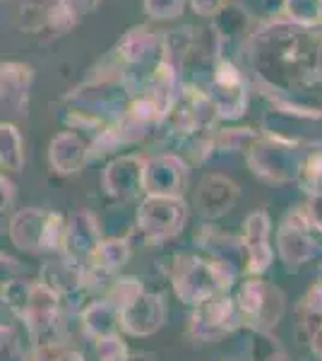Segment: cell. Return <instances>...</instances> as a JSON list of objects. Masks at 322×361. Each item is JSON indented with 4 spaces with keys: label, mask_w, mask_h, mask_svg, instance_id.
Segmentation results:
<instances>
[{
    "label": "cell",
    "mask_w": 322,
    "mask_h": 361,
    "mask_svg": "<svg viewBox=\"0 0 322 361\" xmlns=\"http://www.w3.org/2000/svg\"><path fill=\"white\" fill-rule=\"evenodd\" d=\"M8 234L17 248L29 250V253L61 250L63 234H66V219L56 209L25 207L13 214Z\"/></svg>",
    "instance_id": "1"
},
{
    "label": "cell",
    "mask_w": 322,
    "mask_h": 361,
    "mask_svg": "<svg viewBox=\"0 0 322 361\" xmlns=\"http://www.w3.org/2000/svg\"><path fill=\"white\" fill-rule=\"evenodd\" d=\"M101 243V226L92 212H75L66 222V234H63V260L70 265L85 270L89 265L97 246Z\"/></svg>",
    "instance_id": "2"
},
{
    "label": "cell",
    "mask_w": 322,
    "mask_h": 361,
    "mask_svg": "<svg viewBox=\"0 0 322 361\" xmlns=\"http://www.w3.org/2000/svg\"><path fill=\"white\" fill-rule=\"evenodd\" d=\"M183 205L171 200V197L151 195L140 207L137 224L149 238H166L180 229V219H183Z\"/></svg>",
    "instance_id": "3"
},
{
    "label": "cell",
    "mask_w": 322,
    "mask_h": 361,
    "mask_svg": "<svg viewBox=\"0 0 322 361\" xmlns=\"http://www.w3.org/2000/svg\"><path fill=\"white\" fill-rule=\"evenodd\" d=\"M29 87H32V70L22 63H5L0 68V116L27 114Z\"/></svg>",
    "instance_id": "4"
},
{
    "label": "cell",
    "mask_w": 322,
    "mask_h": 361,
    "mask_svg": "<svg viewBox=\"0 0 322 361\" xmlns=\"http://www.w3.org/2000/svg\"><path fill=\"white\" fill-rule=\"evenodd\" d=\"M87 159H89V145H87L78 133L66 130V133H58V135L51 140L49 161L56 173L68 176V173L80 171V169L87 164Z\"/></svg>",
    "instance_id": "5"
},
{
    "label": "cell",
    "mask_w": 322,
    "mask_h": 361,
    "mask_svg": "<svg viewBox=\"0 0 322 361\" xmlns=\"http://www.w3.org/2000/svg\"><path fill=\"white\" fill-rule=\"evenodd\" d=\"M120 325L130 335H149L161 325V299L140 292L120 308Z\"/></svg>",
    "instance_id": "6"
},
{
    "label": "cell",
    "mask_w": 322,
    "mask_h": 361,
    "mask_svg": "<svg viewBox=\"0 0 322 361\" xmlns=\"http://www.w3.org/2000/svg\"><path fill=\"white\" fill-rule=\"evenodd\" d=\"M41 284H46L51 292L58 294L61 304H66L85 289V277L80 267L70 265L68 260H51L41 267Z\"/></svg>",
    "instance_id": "7"
},
{
    "label": "cell",
    "mask_w": 322,
    "mask_h": 361,
    "mask_svg": "<svg viewBox=\"0 0 322 361\" xmlns=\"http://www.w3.org/2000/svg\"><path fill=\"white\" fill-rule=\"evenodd\" d=\"M142 161L135 157H123L109 164L106 173H104V185L111 195L116 197H130L135 190L142 185Z\"/></svg>",
    "instance_id": "8"
},
{
    "label": "cell",
    "mask_w": 322,
    "mask_h": 361,
    "mask_svg": "<svg viewBox=\"0 0 322 361\" xmlns=\"http://www.w3.org/2000/svg\"><path fill=\"white\" fill-rule=\"evenodd\" d=\"M118 323H120V311L109 299L94 301V304H89L82 311V328H85V333L89 337H94V340L116 335Z\"/></svg>",
    "instance_id": "9"
},
{
    "label": "cell",
    "mask_w": 322,
    "mask_h": 361,
    "mask_svg": "<svg viewBox=\"0 0 322 361\" xmlns=\"http://www.w3.org/2000/svg\"><path fill=\"white\" fill-rule=\"evenodd\" d=\"M128 255H130L128 253V243L123 238H101V243L97 246L94 255H92L89 265L85 270H94L99 275L106 277L125 265Z\"/></svg>",
    "instance_id": "10"
},
{
    "label": "cell",
    "mask_w": 322,
    "mask_h": 361,
    "mask_svg": "<svg viewBox=\"0 0 322 361\" xmlns=\"http://www.w3.org/2000/svg\"><path fill=\"white\" fill-rule=\"evenodd\" d=\"M0 166L22 171L25 166V140L13 123H0Z\"/></svg>",
    "instance_id": "11"
},
{
    "label": "cell",
    "mask_w": 322,
    "mask_h": 361,
    "mask_svg": "<svg viewBox=\"0 0 322 361\" xmlns=\"http://www.w3.org/2000/svg\"><path fill=\"white\" fill-rule=\"evenodd\" d=\"M22 275V265L17 263L15 258H8V255L0 253V289L5 287L8 282H13Z\"/></svg>",
    "instance_id": "12"
},
{
    "label": "cell",
    "mask_w": 322,
    "mask_h": 361,
    "mask_svg": "<svg viewBox=\"0 0 322 361\" xmlns=\"http://www.w3.org/2000/svg\"><path fill=\"white\" fill-rule=\"evenodd\" d=\"M58 3H61V8L70 15V20H75V17L89 13L99 0H58Z\"/></svg>",
    "instance_id": "13"
},
{
    "label": "cell",
    "mask_w": 322,
    "mask_h": 361,
    "mask_svg": "<svg viewBox=\"0 0 322 361\" xmlns=\"http://www.w3.org/2000/svg\"><path fill=\"white\" fill-rule=\"evenodd\" d=\"M15 200V185L5 176H0V214H5Z\"/></svg>",
    "instance_id": "14"
}]
</instances>
